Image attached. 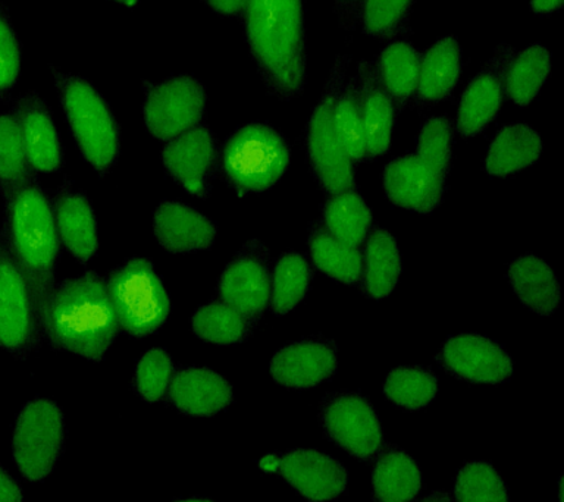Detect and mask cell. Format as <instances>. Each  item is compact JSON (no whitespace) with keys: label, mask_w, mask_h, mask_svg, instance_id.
<instances>
[{"label":"cell","mask_w":564,"mask_h":502,"mask_svg":"<svg viewBox=\"0 0 564 502\" xmlns=\"http://www.w3.org/2000/svg\"><path fill=\"white\" fill-rule=\"evenodd\" d=\"M245 31L268 95L291 101L307 83V39L303 0H247Z\"/></svg>","instance_id":"obj_1"},{"label":"cell","mask_w":564,"mask_h":502,"mask_svg":"<svg viewBox=\"0 0 564 502\" xmlns=\"http://www.w3.org/2000/svg\"><path fill=\"white\" fill-rule=\"evenodd\" d=\"M121 334L105 277L95 271L55 284L43 308V335L53 351L73 352L93 363Z\"/></svg>","instance_id":"obj_2"},{"label":"cell","mask_w":564,"mask_h":502,"mask_svg":"<svg viewBox=\"0 0 564 502\" xmlns=\"http://www.w3.org/2000/svg\"><path fill=\"white\" fill-rule=\"evenodd\" d=\"M3 201V228L0 232L29 281L43 330V308L56 284V266L61 259V240L52 197L40 184L39 174H35L8 193Z\"/></svg>","instance_id":"obj_3"},{"label":"cell","mask_w":564,"mask_h":502,"mask_svg":"<svg viewBox=\"0 0 564 502\" xmlns=\"http://www.w3.org/2000/svg\"><path fill=\"white\" fill-rule=\"evenodd\" d=\"M290 163L291 148L282 132L269 123L250 122L219 145L218 176L242 198L275 187Z\"/></svg>","instance_id":"obj_4"},{"label":"cell","mask_w":564,"mask_h":502,"mask_svg":"<svg viewBox=\"0 0 564 502\" xmlns=\"http://www.w3.org/2000/svg\"><path fill=\"white\" fill-rule=\"evenodd\" d=\"M52 74L79 153L97 174H109L121 154V127L112 109L86 78L53 66Z\"/></svg>","instance_id":"obj_5"},{"label":"cell","mask_w":564,"mask_h":502,"mask_svg":"<svg viewBox=\"0 0 564 502\" xmlns=\"http://www.w3.org/2000/svg\"><path fill=\"white\" fill-rule=\"evenodd\" d=\"M350 64L348 55H338L335 59L304 134L308 170L326 196L357 189V166L344 152L337 130V103Z\"/></svg>","instance_id":"obj_6"},{"label":"cell","mask_w":564,"mask_h":502,"mask_svg":"<svg viewBox=\"0 0 564 502\" xmlns=\"http://www.w3.org/2000/svg\"><path fill=\"white\" fill-rule=\"evenodd\" d=\"M110 303L122 334L143 339L165 326L171 298L152 260L131 258L105 277Z\"/></svg>","instance_id":"obj_7"},{"label":"cell","mask_w":564,"mask_h":502,"mask_svg":"<svg viewBox=\"0 0 564 502\" xmlns=\"http://www.w3.org/2000/svg\"><path fill=\"white\" fill-rule=\"evenodd\" d=\"M64 414L55 401L37 399L18 414L13 430V460L30 482H42L55 469L64 448Z\"/></svg>","instance_id":"obj_8"},{"label":"cell","mask_w":564,"mask_h":502,"mask_svg":"<svg viewBox=\"0 0 564 502\" xmlns=\"http://www.w3.org/2000/svg\"><path fill=\"white\" fill-rule=\"evenodd\" d=\"M317 417L325 438L357 461L375 460L383 447V429L378 412L359 392L335 391L326 394Z\"/></svg>","instance_id":"obj_9"},{"label":"cell","mask_w":564,"mask_h":502,"mask_svg":"<svg viewBox=\"0 0 564 502\" xmlns=\"http://www.w3.org/2000/svg\"><path fill=\"white\" fill-rule=\"evenodd\" d=\"M43 341L29 281L0 232V348L24 360Z\"/></svg>","instance_id":"obj_10"},{"label":"cell","mask_w":564,"mask_h":502,"mask_svg":"<svg viewBox=\"0 0 564 502\" xmlns=\"http://www.w3.org/2000/svg\"><path fill=\"white\" fill-rule=\"evenodd\" d=\"M143 121L149 134L170 141L200 126L206 114V91L189 75L166 78L162 83L143 81Z\"/></svg>","instance_id":"obj_11"},{"label":"cell","mask_w":564,"mask_h":502,"mask_svg":"<svg viewBox=\"0 0 564 502\" xmlns=\"http://www.w3.org/2000/svg\"><path fill=\"white\" fill-rule=\"evenodd\" d=\"M271 250L259 238L247 241L220 273L216 295L258 326L271 299Z\"/></svg>","instance_id":"obj_12"},{"label":"cell","mask_w":564,"mask_h":502,"mask_svg":"<svg viewBox=\"0 0 564 502\" xmlns=\"http://www.w3.org/2000/svg\"><path fill=\"white\" fill-rule=\"evenodd\" d=\"M163 170L189 196L207 200L218 176L219 143L209 127L192 128L166 141L162 149Z\"/></svg>","instance_id":"obj_13"},{"label":"cell","mask_w":564,"mask_h":502,"mask_svg":"<svg viewBox=\"0 0 564 502\" xmlns=\"http://www.w3.org/2000/svg\"><path fill=\"white\" fill-rule=\"evenodd\" d=\"M435 359L444 372L458 381L501 385L513 374L509 352L479 334H460L445 339Z\"/></svg>","instance_id":"obj_14"},{"label":"cell","mask_w":564,"mask_h":502,"mask_svg":"<svg viewBox=\"0 0 564 502\" xmlns=\"http://www.w3.org/2000/svg\"><path fill=\"white\" fill-rule=\"evenodd\" d=\"M516 48L501 43L482 69L471 78L458 105L456 131L463 139L482 134L500 113L506 96L507 69L513 61Z\"/></svg>","instance_id":"obj_15"},{"label":"cell","mask_w":564,"mask_h":502,"mask_svg":"<svg viewBox=\"0 0 564 502\" xmlns=\"http://www.w3.org/2000/svg\"><path fill=\"white\" fill-rule=\"evenodd\" d=\"M338 369L337 343L324 335L286 343L273 354L269 373L289 390H312L328 382Z\"/></svg>","instance_id":"obj_16"},{"label":"cell","mask_w":564,"mask_h":502,"mask_svg":"<svg viewBox=\"0 0 564 502\" xmlns=\"http://www.w3.org/2000/svg\"><path fill=\"white\" fill-rule=\"evenodd\" d=\"M276 473L307 502H330L347 491L348 471L317 449H291L278 456Z\"/></svg>","instance_id":"obj_17"},{"label":"cell","mask_w":564,"mask_h":502,"mask_svg":"<svg viewBox=\"0 0 564 502\" xmlns=\"http://www.w3.org/2000/svg\"><path fill=\"white\" fill-rule=\"evenodd\" d=\"M387 200L401 209L430 215L444 200L445 179L416 153L388 162L382 171Z\"/></svg>","instance_id":"obj_18"},{"label":"cell","mask_w":564,"mask_h":502,"mask_svg":"<svg viewBox=\"0 0 564 502\" xmlns=\"http://www.w3.org/2000/svg\"><path fill=\"white\" fill-rule=\"evenodd\" d=\"M11 112L20 127L22 144L31 170L37 174H55L65 163L64 145L46 101L35 91L13 101Z\"/></svg>","instance_id":"obj_19"},{"label":"cell","mask_w":564,"mask_h":502,"mask_svg":"<svg viewBox=\"0 0 564 502\" xmlns=\"http://www.w3.org/2000/svg\"><path fill=\"white\" fill-rule=\"evenodd\" d=\"M153 236L171 254H194L212 249L218 227L184 201L165 200L153 211Z\"/></svg>","instance_id":"obj_20"},{"label":"cell","mask_w":564,"mask_h":502,"mask_svg":"<svg viewBox=\"0 0 564 502\" xmlns=\"http://www.w3.org/2000/svg\"><path fill=\"white\" fill-rule=\"evenodd\" d=\"M52 201L61 244L77 263L87 264L99 251L96 211L90 198L74 189L70 181L65 178Z\"/></svg>","instance_id":"obj_21"},{"label":"cell","mask_w":564,"mask_h":502,"mask_svg":"<svg viewBox=\"0 0 564 502\" xmlns=\"http://www.w3.org/2000/svg\"><path fill=\"white\" fill-rule=\"evenodd\" d=\"M361 84L366 161L373 162L391 149L395 123V103L379 77L377 61L357 62Z\"/></svg>","instance_id":"obj_22"},{"label":"cell","mask_w":564,"mask_h":502,"mask_svg":"<svg viewBox=\"0 0 564 502\" xmlns=\"http://www.w3.org/2000/svg\"><path fill=\"white\" fill-rule=\"evenodd\" d=\"M167 396L180 413L192 417L215 416L234 401L231 383L209 368L176 370Z\"/></svg>","instance_id":"obj_23"},{"label":"cell","mask_w":564,"mask_h":502,"mask_svg":"<svg viewBox=\"0 0 564 502\" xmlns=\"http://www.w3.org/2000/svg\"><path fill=\"white\" fill-rule=\"evenodd\" d=\"M462 75V48L453 35L440 39L422 56L412 108L425 109L452 99Z\"/></svg>","instance_id":"obj_24"},{"label":"cell","mask_w":564,"mask_h":502,"mask_svg":"<svg viewBox=\"0 0 564 502\" xmlns=\"http://www.w3.org/2000/svg\"><path fill=\"white\" fill-rule=\"evenodd\" d=\"M403 273V259L392 233L383 228L370 229L361 251L359 285L372 299L387 298L399 284Z\"/></svg>","instance_id":"obj_25"},{"label":"cell","mask_w":564,"mask_h":502,"mask_svg":"<svg viewBox=\"0 0 564 502\" xmlns=\"http://www.w3.org/2000/svg\"><path fill=\"white\" fill-rule=\"evenodd\" d=\"M511 288L523 306L541 316H551L562 304V288L550 264L538 255H520L507 271Z\"/></svg>","instance_id":"obj_26"},{"label":"cell","mask_w":564,"mask_h":502,"mask_svg":"<svg viewBox=\"0 0 564 502\" xmlns=\"http://www.w3.org/2000/svg\"><path fill=\"white\" fill-rule=\"evenodd\" d=\"M373 502H413L423 479L416 460L394 444L383 445L372 470Z\"/></svg>","instance_id":"obj_27"},{"label":"cell","mask_w":564,"mask_h":502,"mask_svg":"<svg viewBox=\"0 0 564 502\" xmlns=\"http://www.w3.org/2000/svg\"><path fill=\"white\" fill-rule=\"evenodd\" d=\"M544 143L527 123L502 127L489 144L484 170L488 175L506 178L528 170L540 161Z\"/></svg>","instance_id":"obj_28"},{"label":"cell","mask_w":564,"mask_h":502,"mask_svg":"<svg viewBox=\"0 0 564 502\" xmlns=\"http://www.w3.org/2000/svg\"><path fill=\"white\" fill-rule=\"evenodd\" d=\"M308 255L317 271L348 286L359 285L361 277V250L330 236L321 219L308 228Z\"/></svg>","instance_id":"obj_29"},{"label":"cell","mask_w":564,"mask_h":502,"mask_svg":"<svg viewBox=\"0 0 564 502\" xmlns=\"http://www.w3.org/2000/svg\"><path fill=\"white\" fill-rule=\"evenodd\" d=\"M321 222L330 236L360 249L372 229L373 214L357 189L326 197L321 207Z\"/></svg>","instance_id":"obj_30"},{"label":"cell","mask_w":564,"mask_h":502,"mask_svg":"<svg viewBox=\"0 0 564 502\" xmlns=\"http://www.w3.org/2000/svg\"><path fill=\"white\" fill-rule=\"evenodd\" d=\"M423 53L408 40L388 44L377 57L379 77L394 100L397 112H403L416 91Z\"/></svg>","instance_id":"obj_31"},{"label":"cell","mask_w":564,"mask_h":502,"mask_svg":"<svg viewBox=\"0 0 564 502\" xmlns=\"http://www.w3.org/2000/svg\"><path fill=\"white\" fill-rule=\"evenodd\" d=\"M313 276L312 263L299 251L282 253L272 264L269 308L275 316L289 315L306 298Z\"/></svg>","instance_id":"obj_32"},{"label":"cell","mask_w":564,"mask_h":502,"mask_svg":"<svg viewBox=\"0 0 564 502\" xmlns=\"http://www.w3.org/2000/svg\"><path fill=\"white\" fill-rule=\"evenodd\" d=\"M189 325L194 337L220 347L245 342L254 330V326L240 312L220 299L197 307Z\"/></svg>","instance_id":"obj_33"},{"label":"cell","mask_w":564,"mask_h":502,"mask_svg":"<svg viewBox=\"0 0 564 502\" xmlns=\"http://www.w3.org/2000/svg\"><path fill=\"white\" fill-rule=\"evenodd\" d=\"M551 73V55L542 44H532L516 53L507 69L506 92L514 105L524 108L544 87Z\"/></svg>","instance_id":"obj_34"},{"label":"cell","mask_w":564,"mask_h":502,"mask_svg":"<svg viewBox=\"0 0 564 502\" xmlns=\"http://www.w3.org/2000/svg\"><path fill=\"white\" fill-rule=\"evenodd\" d=\"M382 391L395 407L419 412L436 399L438 376L423 365H400L387 374Z\"/></svg>","instance_id":"obj_35"},{"label":"cell","mask_w":564,"mask_h":502,"mask_svg":"<svg viewBox=\"0 0 564 502\" xmlns=\"http://www.w3.org/2000/svg\"><path fill=\"white\" fill-rule=\"evenodd\" d=\"M414 3L416 0H366L359 20L364 34L381 42L408 37L413 33L409 21Z\"/></svg>","instance_id":"obj_36"},{"label":"cell","mask_w":564,"mask_h":502,"mask_svg":"<svg viewBox=\"0 0 564 502\" xmlns=\"http://www.w3.org/2000/svg\"><path fill=\"white\" fill-rule=\"evenodd\" d=\"M337 130L348 159L355 165L366 161L361 84L359 74L346 79L337 103Z\"/></svg>","instance_id":"obj_37"},{"label":"cell","mask_w":564,"mask_h":502,"mask_svg":"<svg viewBox=\"0 0 564 502\" xmlns=\"http://www.w3.org/2000/svg\"><path fill=\"white\" fill-rule=\"evenodd\" d=\"M37 174L31 170L12 112L0 113V193L2 197Z\"/></svg>","instance_id":"obj_38"},{"label":"cell","mask_w":564,"mask_h":502,"mask_svg":"<svg viewBox=\"0 0 564 502\" xmlns=\"http://www.w3.org/2000/svg\"><path fill=\"white\" fill-rule=\"evenodd\" d=\"M456 502H510L509 489L496 467L487 461H469L454 480Z\"/></svg>","instance_id":"obj_39"},{"label":"cell","mask_w":564,"mask_h":502,"mask_svg":"<svg viewBox=\"0 0 564 502\" xmlns=\"http://www.w3.org/2000/svg\"><path fill=\"white\" fill-rule=\"evenodd\" d=\"M456 126L447 114L427 118L417 135L416 154L447 181L452 170L453 140Z\"/></svg>","instance_id":"obj_40"},{"label":"cell","mask_w":564,"mask_h":502,"mask_svg":"<svg viewBox=\"0 0 564 502\" xmlns=\"http://www.w3.org/2000/svg\"><path fill=\"white\" fill-rule=\"evenodd\" d=\"M175 372L174 360L165 348H150L135 365L132 386L141 400L158 403L167 394Z\"/></svg>","instance_id":"obj_41"},{"label":"cell","mask_w":564,"mask_h":502,"mask_svg":"<svg viewBox=\"0 0 564 502\" xmlns=\"http://www.w3.org/2000/svg\"><path fill=\"white\" fill-rule=\"evenodd\" d=\"M21 74V43L8 8L0 3V99L11 95Z\"/></svg>","instance_id":"obj_42"},{"label":"cell","mask_w":564,"mask_h":502,"mask_svg":"<svg viewBox=\"0 0 564 502\" xmlns=\"http://www.w3.org/2000/svg\"><path fill=\"white\" fill-rule=\"evenodd\" d=\"M366 0H334V13L339 29L352 31L359 24L361 8Z\"/></svg>","instance_id":"obj_43"},{"label":"cell","mask_w":564,"mask_h":502,"mask_svg":"<svg viewBox=\"0 0 564 502\" xmlns=\"http://www.w3.org/2000/svg\"><path fill=\"white\" fill-rule=\"evenodd\" d=\"M0 502H24L17 480L0 466Z\"/></svg>","instance_id":"obj_44"},{"label":"cell","mask_w":564,"mask_h":502,"mask_svg":"<svg viewBox=\"0 0 564 502\" xmlns=\"http://www.w3.org/2000/svg\"><path fill=\"white\" fill-rule=\"evenodd\" d=\"M216 13L225 17H241L247 0H203Z\"/></svg>","instance_id":"obj_45"},{"label":"cell","mask_w":564,"mask_h":502,"mask_svg":"<svg viewBox=\"0 0 564 502\" xmlns=\"http://www.w3.org/2000/svg\"><path fill=\"white\" fill-rule=\"evenodd\" d=\"M564 0H529V7L538 15H551L563 8Z\"/></svg>","instance_id":"obj_46"},{"label":"cell","mask_w":564,"mask_h":502,"mask_svg":"<svg viewBox=\"0 0 564 502\" xmlns=\"http://www.w3.org/2000/svg\"><path fill=\"white\" fill-rule=\"evenodd\" d=\"M417 502H453L452 496L445 491H434L430 495L421 498Z\"/></svg>","instance_id":"obj_47"},{"label":"cell","mask_w":564,"mask_h":502,"mask_svg":"<svg viewBox=\"0 0 564 502\" xmlns=\"http://www.w3.org/2000/svg\"><path fill=\"white\" fill-rule=\"evenodd\" d=\"M113 2H118L123 4V7L134 9L137 4H139L140 0H113Z\"/></svg>","instance_id":"obj_48"},{"label":"cell","mask_w":564,"mask_h":502,"mask_svg":"<svg viewBox=\"0 0 564 502\" xmlns=\"http://www.w3.org/2000/svg\"><path fill=\"white\" fill-rule=\"evenodd\" d=\"M175 502H214L210 500H183V501H175Z\"/></svg>","instance_id":"obj_49"}]
</instances>
